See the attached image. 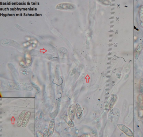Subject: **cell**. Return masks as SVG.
I'll return each mask as SVG.
<instances>
[{"label": "cell", "instance_id": "cell-1", "mask_svg": "<svg viewBox=\"0 0 143 137\" xmlns=\"http://www.w3.org/2000/svg\"><path fill=\"white\" fill-rule=\"evenodd\" d=\"M117 126L120 130L128 137H132L134 135V134L132 130L124 124H118Z\"/></svg>", "mask_w": 143, "mask_h": 137}, {"label": "cell", "instance_id": "cell-2", "mask_svg": "<svg viewBox=\"0 0 143 137\" xmlns=\"http://www.w3.org/2000/svg\"><path fill=\"white\" fill-rule=\"evenodd\" d=\"M75 105H71L69 109V117L71 120H74L75 117Z\"/></svg>", "mask_w": 143, "mask_h": 137}, {"label": "cell", "instance_id": "cell-3", "mask_svg": "<svg viewBox=\"0 0 143 137\" xmlns=\"http://www.w3.org/2000/svg\"><path fill=\"white\" fill-rule=\"evenodd\" d=\"M55 121L54 119H52L50 120L48 127V132L50 136H52L54 131L55 128Z\"/></svg>", "mask_w": 143, "mask_h": 137}, {"label": "cell", "instance_id": "cell-4", "mask_svg": "<svg viewBox=\"0 0 143 137\" xmlns=\"http://www.w3.org/2000/svg\"><path fill=\"white\" fill-rule=\"evenodd\" d=\"M31 112H27L25 115L23 121L22 122V127L23 128H25L27 126L28 122L29 121V119L30 118Z\"/></svg>", "mask_w": 143, "mask_h": 137}, {"label": "cell", "instance_id": "cell-5", "mask_svg": "<svg viewBox=\"0 0 143 137\" xmlns=\"http://www.w3.org/2000/svg\"><path fill=\"white\" fill-rule=\"evenodd\" d=\"M143 49V46L142 44H140L138 45L137 48L135 50V53H134V57L136 59H138V57L139 56L140 54L142 52Z\"/></svg>", "mask_w": 143, "mask_h": 137}, {"label": "cell", "instance_id": "cell-6", "mask_svg": "<svg viewBox=\"0 0 143 137\" xmlns=\"http://www.w3.org/2000/svg\"><path fill=\"white\" fill-rule=\"evenodd\" d=\"M26 113H27L26 111H24L20 114V115L18 118V119L17 122V127H20L22 125V122L23 121L24 118V117Z\"/></svg>", "mask_w": 143, "mask_h": 137}, {"label": "cell", "instance_id": "cell-7", "mask_svg": "<svg viewBox=\"0 0 143 137\" xmlns=\"http://www.w3.org/2000/svg\"><path fill=\"white\" fill-rule=\"evenodd\" d=\"M83 110L82 109V107L80 105L76 104L75 105V112H76V115L78 119L80 118L81 116L82 115V112Z\"/></svg>", "mask_w": 143, "mask_h": 137}, {"label": "cell", "instance_id": "cell-8", "mask_svg": "<svg viewBox=\"0 0 143 137\" xmlns=\"http://www.w3.org/2000/svg\"><path fill=\"white\" fill-rule=\"evenodd\" d=\"M63 119H64V120H65V122H67V124L69 126L71 127H74V123H73L71 119L70 118V117H68L67 115H64V116L63 117Z\"/></svg>", "mask_w": 143, "mask_h": 137}, {"label": "cell", "instance_id": "cell-9", "mask_svg": "<svg viewBox=\"0 0 143 137\" xmlns=\"http://www.w3.org/2000/svg\"><path fill=\"white\" fill-rule=\"evenodd\" d=\"M137 99L140 109H141V110H143V97L142 95H141V94L138 95V96Z\"/></svg>", "mask_w": 143, "mask_h": 137}, {"label": "cell", "instance_id": "cell-10", "mask_svg": "<svg viewBox=\"0 0 143 137\" xmlns=\"http://www.w3.org/2000/svg\"><path fill=\"white\" fill-rule=\"evenodd\" d=\"M117 100V95L113 96V97H112L111 100L110 101V104H109V107L111 108L113 107L114 105H115V103H116Z\"/></svg>", "mask_w": 143, "mask_h": 137}, {"label": "cell", "instance_id": "cell-11", "mask_svg": "<svg viewBox=\"0 0 143 137\" xmlns=\"http://www.w3.org/2000/svg\"><path fill=\"white\" fill-rule=\"evenodd\" d=\"M140 20L143 23V5H141L139 9Z\"/></svg>", "mask_w": 143, "mask_h": 137}, {"label": "cell", "instance_id": "cell-12", "mask_svg": "<svg viewBox=\"0 0 143 137\" xmlns=\"http://www.w3.org/2000/svg\"><path fill=\"white\" fill-rule=\"evenodd\" d=\"M140 92L142 93L143 92V78H141L139 82Z\"/></svg>", "mask_w": 143, "mask_h": 137}, {"label": "cell", "instance_id": "cell-13", "mask_svg": "<svg viewBox=\"0 0 143 137\" xmlns=\"http://www.w3.org/2000/svg\"><path fill=\"white\" fill-rule=\"evenodd\" d=\"M43 136L44 137H49L50 135H49V132H48L47 130H45V131L44 132Z\"/></svg>", "mask_w": 143, "mask_h": 137}, {"label": "cell", "instance_id": "cell-14", "mask_svg": "<svg viewBox=\"0 0 143 137\" xmlns=\"http://www.w3.org/2000/svg\"><path fill=\"white\" fill-rule=\"evenodd\" d=\"M141 25H142V27H143V23H141Z\"/></svg>", "mask_w": 143, "mask_h": 137}]
</instances>
